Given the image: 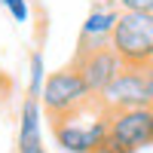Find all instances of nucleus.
<instances>
[{
    "label": "nucleus",
    "mask_w": 153,
    "mask_h": 153,
    "mask_svg": "<svg viewBox=\"0 0 153 153\" xmlns=\"http://www.w3.org/2000/svg\"><path fill=\"white\" fill-rule=\"evenodd\" d=\"M55 144L65 153H98L110 138V113L95 101L74 117L55 120L52 123Z\"/></svg>",
    "instance_id": "1"
},
{
    "label": "nucleus",
    "mask_w": 153,
    "mask_h": 153,
    "mask_svg": "<svg viewBox=\"0 0 153 153\" xmlns=\"http://www.w3.org/2000/svg\"><path fill=\"white\" fill-rule=\"evenodd\" d=\"M40 104H43V113L55 123V120H65V117H74V113L92 107L95 104V95L89 92V86L80 76V71L71 65V68L52 71L46 76Z\"/></svg>",
    "instance_id": "2"
},
{
    "label": "nucleus",
    "mask_w": 153,
    "mask_h": 153,
    "mask_svg": "<svg viewBox=\"0 0 153 153\" xmlns=\"http://www.w3.org/2000/svg\"><path fill=\"white\" fill-rule=\"evenodd\" d=\"M110 49L126 68L147 71L153 65V12H120Z\"/></svg>",
    "instance_id": "3"
},
{
    "label": "nucleus",
    "mask_w": 153,
    "mask_h": 153,
    "mask_svg": "<svg viewBox=\"0 0 153 153\" xmlns=\"http://www.w3.org/2000/svg\"><path fill=\"white\" fill-rule=\"evenodd\" d=\"M110 144L123 153H138L141 147L153 144V107H132L110 113Z\"/></svg>",
    "instance_id": "4"
},
{
    "label": "nucleus",
    "mask_w": 153,
    "mask_h": 153,
    "mask_svg": "<svg viewBox=\"0 0 153 153\" xmlns=\"http://www.w3.org/2000/svg\"><path fill=\"white\" fill-rule=\"evenodd\" d=\"M98 104L104 107L107 113H117V110H132V107H147V76L144 71L138 68H123L113 83L101 92Z\"/></svg>",
    "instance_id": "5"
},
{
    "label": "nucleus",
    "mask_w": 153,
    "mask_h": 153,
    "mask_svg": "<svg viewBox=\"0 0 153 153\" xmlns=\"http://www.w3.org/2000/svg\"><path fill=\"white\" fill-rule=\"evenodd\" d=\"M74 68L80 71V76L89 86V92H92L95 101H98L101 92L113 83V76H117L126 65L120 61V55L113 52L110 46H104V49H95V52H89V55H76L74 58Z\"/></svg>",
    "instance_id": "6"
},
{
    "label": "nucleus",
    "mask_w": 153,
    "mask_h": 153,
    "mask_svg": "<svg viewBox=\"0 0 153 153\" xmlns=\"http://www.w3.org/2000/svg\"><path fill=\"white\" fill-rule=\"evenodd\" d=\"M117 22H120V9L110 6V3H95L89 9V16L80 28V40H76V55H89L95 49H104L110 46V37L117 31Z\"/></svg>",
    "instance_id": "7"
},
{
    "label": "nucleus",
    "mask_w": 153,
    "mask_h": 153,
    "mask_svg": "<svg viewBox=\"0 0 153 153\" xmlns=\"http://www.w3.org/2000/svg\"><path fill=\"white\" fill-rule=\"evenodd\" d=\"M43 104L40 98H25L19 110V147H37L43 144Z\"/></svg>",
    "instance_id": "8"
},
{
    "label": "nucleus",
    "mask_w": 153,
    "mask_h": 153,
    "mask_svg": "<svg viewBox=\"0 0 153 153\" xmlns=\"http://www.w3.org/2000/svg\"><path fill=\"white\" fill-rule=\"evenodd\" d=\"M46 58L43 52H31L28 58V95L31 98H40L43 95V86H46Z\"/></svg>",
    "instance_id": "9"
},
{
    "label": "nucleus",
    "mask_w": 153,
    "mask_h": 153,
    "mask_svg": "<svg viewBox=\"0 0 153 153\" xmlns=\"http://www.w3.org/2000/svg\"><path fill=\"white\" fill-rule=\"evenodd\" d=\"M0 6L12 16V22H19V25L31 22V3L28 0H0Z\"/></svg>",
    "instance_id": "10"
},
{
    "label": "nucleus",
    "mask_w": 153,
    "mask_h": 153,
    "mask_svg": "<svg viewBox=\"0 0 153 153\" xmlns=\"http://www.w3.org/2000/svg\"><path fill=\"white\" fill-rule=\"evenodd\" d=\"M120 12H153V0H113Z\"/></svg>",
    "instance_id": "11"
},
{
    "label": "nucleus",
    "mask_w": 153,
    "mask_h": 153,
    "mask_svg": "<svg viewBox=\"0 0 153 153\" xmlns=\"http://www.w3.org/2000/svg\"><path fill=\"white\" fill-rule=\"evenodd\" d=\"M9 89H12V80H9L3 71H0V98H6V95H9Z\"/></svg>",
    "instance_id": "12"
},
{
    "label": "nucleus",
    "mask_w": 153,
    "mask_h": 153,
    "mask_svg": "<svg viewBox=\"0 0 153 153\" xmlns=\"http://www.w3.org/2000/svg\"><path fill=\"white\" fill-rule=\"evenodd\" d=\"M144 76H147V101H150V107H153V65L144 71Z\"/></svg>",
    "instance_id": "13"
},
{
    "label": "nucleus",
    "mask_w": 153,
    "mask_h": 153,
    "mask_svg": "<svg viewBox=\"0 0 153 153\" xmlns=\"http://www.w3.org/2000/svg\"><path fill=\"white\" fill-rule=\"evenodd\" d=\"M19 153H46L43 144H37V147H19Z\"/></svg>",
    "instance_id": "14"
}]
</instances>
